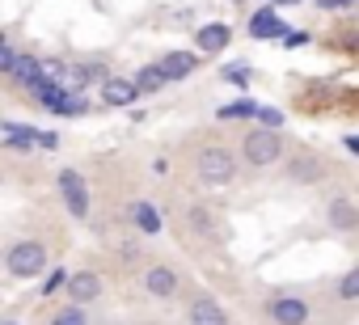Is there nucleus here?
<instances>
[{
  "label": "nucleus",
  "instance_id": "f257e3e1",
  "mask_svg": "<svg viewBox=\"0 0 359 325\" xmlns=\"http://www.w3.org/2000/svg\"><path fill=\"white\" fill-rule=\"evenodd\" d=\"M262 317L271 325H313L317 321V300L300 287H275L262 296Z\"/></svg>",
  "mask_w": 359,
  "mask_h": 325
},
{
  "label": "nucleus",
  "instance_id": "f03ea898",
  "mask_svg": "<svg viewBox=\"0 0 359 325\" xmlns=\"http://www.w3.org/2000/svg\"><path fill=\"white\" fill-rule=\"evenodd\" d=\"M237 152L229 148V144H203L199 152H195V178H199V186H208V191H220V186H229V182H237Z\"/></svg>",
  "mask_w": 359,
  "mask_h": 325
},
{
  "label": "nucleus",
  "instance_id": "7ed1b4c3",
  "mask_svg": "<svg viewBox=\"0 0 359 325\" xmlns=\"http://www.w3.org/2000/svg\"><path fill=\"white\" fill-rule=\"evenodd\" d=\"M241 160L250 170H271V165H283L287 160V144H283V131L275 127H250L241 135Z\"/></svg>",
  "mask_w": 359,
  "mask_h": 325
},
{
  "label": "nucleus",
  "instance_id": "20e7f679",
  "mask_svg": "<svg viewBox=\"0 0 359 325\" xmlns=\"http://www.w3.org/2000/svg\"><path fill=\"white\" fill-rule=\"evenodd\" d=\"M140 287H144V296L152 300V304H173L177 296H182V270H177L169 258H152V262H144V270H140Z\"/></svg>",
  "mask_w": 359,
  "mask_h": 325
},
{
  "label": "nucleus",
  "instance_id": "39448f33",
  "mask_svg": "<svg viewBox=\"0 0 359 325\" xmlns=\"http://www.w3.org/2000/svg\"><path fill=\"white\" fill-rule=\"evenodd\" d=\"M43 270H47V245L39 237H22L5 249V275L9 279L22 283V279H39Z\"/></svg>",
  "mask_w": 359,
  "mask_h": 325
},
{
  "label": "nucleus",
  "instance_id": "423d86ee",
  "mask_svg": "<svg viewBox=\"0 0 359 325\" xmlns=\"http://www.w3.org/2000/svg\"><path fill=\"white\" fill-rule=\"evenodd\" d=\"M55 191H60V203H64V212H68L72 220H89V212H93V191H89V182H85L81 170L64 165V170L55 174Z\"/></svg>",
  "mask_w": 359,
  "mask_h": 325
},
{
  "label": "nucleus",
  "instance_id": "0eeeda50",
  "mask_svg": "<svg viewBox=\"0 0 359 325\" xmlns=\"http://www.w3.org/2000/svg\"><path fill=\"white\" fill-rule=\"evenodd\" d=\"M283 178H287L292 186H321V182L330 178V160H325L321 152H313V148H296V152H287V160H283Z\"/></svg>",
  "mask_w": 359,
  "mask_h": 325
},
{
  "label": "nucleus",
  "instance_id": "6e6552de",
  "mask_svg": "<svg viewBox=\"0 0 359 325\" xmlns=\"http://www.w3.org/2000/svg\"><path fill=\"white\" fill-rule=\"evenodd\" d=\"M321 224H325L330 233H338V237L359 233V199H355L351 191L325 195V203H321Z\"/></svg>",
  "mask_w": 359,
  "mask_h": 325
},
{
  "label": "nucleus",
  "instance_id": "1a4fd4ad",
  "mask_svg": "<svg viewBox=\"0 0 359 325\" xmlns=\"http://www.w3.org/2000/svg\"><path fill=\"white\" fill-rule=\"evenodd\" d=\"M187 325H233V317H229V308L220 304V296H212V291H191V300H187Z\"/></svg>",
  "mask_w": 359,
  "mask_h": 325
},
{
  "label": "nucleus",
  "instance_id": "9d476101",
  "mask_svg": "<svg viewBox=\"0 0 359 325\" xmlns=\"http://www.w3.org/2000/svg\"><path fill=\"white\" fill-rule=\"evenodd\" d=\"M182 220H187V233H191V237H199V241H208V245H220V241H224V224H220V216H216L208 203H187Z\"/></svg>",
  "mask_w": 359,
  "mask_h": 325
},
{
  "label": "nucleus",
  "instance_id": "9b49d317",
  "mask_svg": "<svg viewBox=\"0 0 359 325\" xmlns=\"http://www.w3.org/2000/svg\"><path fill=\"white\" fill-rule=\"evenodd\" d=\"M102 296H106V279L97 270H89V266L72 270L68 283H64V300H72V304H97Z\"/></svg>",
  "mask_w": 359,
  "mask_h": 325
},
{
  "label": "nucleus",
  "instance_id": "f8f14e48",
  "mask_svg": "<svg viewBox=\"0 0 359 325\" xmlns=\"http://www.w3.org/2000/svg\"><path fill=\"white\" fill-rule=\"evenodd\" d=\"M229 43H233V26L229 22H208V26L195 30V51L199 55H224Z\"/></svg>",
  "mask_w": 359,
  "mask_h": 325
},
{
  "label": "nucleus",
  "instance_id": "ddd939ff",
  "mask_svg": "<svg viewBox=\"0 0 359 325\" xmlns=\"http://www.w3.org/2000/svg\"><path fill=\"white\" fill-rule=\"evenodd\" d=\"M250 39H258V43H271V39H287V22L279 18V9H258L254 18H250Z\"/></svg>",
  "mask_w": 359,
  "mask_h": 325
},
{
  "label": "nucleus",
  "instance_id": "4468645a",
  "mask_svg": "<svg viewBox=\"0 0 359 325\" xmlns=\"http://www.w3.org/2000/svg\"><path fill=\"white\" fill-rule=\"evenodd\" d=\"M5 148L9 152H34V148H43V131L39 127H30V123H13V118H5Z\"/></svg>",
  "mask_w": 359,
  "mask_h": 325
},
{
  "label": "nucleus",
  "instance_id": "2eb2a0df",
  "mask_svg": "<svg viewBox=\"0 0 359 325\" xmlns=\"http://www.w3.org/2000/svg\"><path fill=\"white\" fill-rule=\"evenodd\" d=\"M127 216H131V224H135L140 237H161V233H165V220H161V212L152 207V199H131Z\"/></svg>",
  "mask_w": 359,
  "mask_h": 325
},
{
  "label": "nucleus",
  "instance_id": "dca6fc26",
  "mask_svg": "<svg viewBox=\"0 0 359 325\" xmlns=\"http://www.w3.org/2000/svg\"><path fill=\"white\" fill-rule=\"evenodd\" d=\"M199 60H203L199 51H169V55H161L156 64H161V72H165V76H169V85H173V81L195 76V72H199Z\"/></svg>",
  "mask_w": 359,
  "mask_h": 325
},
{
  "label": "nucleus",
  "instance_id": "f3484780",
  "mask_svg": "<svg viewBox=\"0 0 359 325\" xmlns=\"http://www.w3.org/2000/svg\"><path fill=\"white\" fill-rule=\"evenodd\" d=\"M135 97H144V93L135 89V81H127V76H106V81H102V102H106V106L123 110V106H135Z\"/></svg>",
  "mask_w": 359,
  "mask_h": 325
},
{
  "label": "nucleus",
  "instance_id": "a211bd4d",
  "mask_svg": "<svg viewBox=\"0 0 359 325\" xmlns=\"http://www.w3.org/2000/svg\"><path fill=\"white\" fill-rule=\"evenodd\" d=\"M51 76H55L60 85L76 89V93H81V89H85V85H89L93 76H102V81H106V72H97V68H85V64H60V68H55Z\"/></svg>",
  "mask_w": 359,
  "mask_h": 325
},
{
  "label": "nucleus",
  "instance_id": "6ab92c4d",
  "mask_svg": "<svg viewBox=\"0 0 359 325\" xmlns=\"http://www.w3.org/2000/svg\"><path fill=\"white\" fill-rule=\"evenodd\" d=\"M47 325H93V317H89V304H72V300H64V304L47 317Z\"/></svg>",
  "mask_w": 359,
  "mask_h": 325
},
{
  "label": "nucleus",
  "instance_id": "aec40b11",
  "mask_svg": "<svg viewBox=\"0 0 359 325\" xmlns=\"http://www.w3.org/2000/svg\"><path fill=\"white\" fill-rule=\"evenodd\" d=\"M131 81H135V89H140L144 97H148V93H161V89L169 85V76L161 72V64H144V68H140Z\"/></svg>",
  "mask_w": 359,
  "mask_h": 325
},
{
  "label": "nucleus",
  "instance_id": "412c9836",
  "mask_svg": "<svg viewBox=\"0 0 359 325\" xmlns=\"http://www.w3.org/2000/svg\"><path fill=\"white\" fill-rule=\"evenodd\" d=\"M47 76V68H43V60H34V55H22L18 60V72H13V81L18 85H26V89H34L39 81Z\"/></svg>",
  "mask_w": 359,
  "mask_h": 325
},
{
  "label": "nucleus",
  "instance_id": "4be33fe9",
  "mask_svg": "<svg viewBox=\"0 0 359 325\" xmlns=\"http://www.w3.org/2000/svg\"><path fill=\"white\" fill-rule=\"evenodd\" d=\"M334 296H338L342 304H359V262L346 266V275L334 283Z\"/></svg>",
  "mask_w": 359,
  "mask_h": 325
},
{
  "label": "nucleus",
  "instance_id": "5701e85b",
  "mask_svg": "<svg viewBox=\"0 0 359 325\" xmlns=\"http://www.w3.org/2000/svg\"><path fill=\"white\" fill-rule=\"evenodd\" d=\"M258 102L250 97V93H241L237 102H229V106H220V118H258Z\"/></svg>",
  "mask_w": 359,
  "mask_h": 325
},
{
  "label": "nucleus",
  "instance_id": "b1692460",
  "mask_svg": "<svg viewBox=\"0 0 359 325\" xmlns=\"http://www.w3.org/2000/svg\"><path fill=\"white\" fill-rule=\"evenodd\" d=\"M229 85H237V89H250V81H254V68L250 64H224V72H220Z\"/></svg>",
  "mask_w": 359,
  "mask_h": 325
},
{
  "label": "nucleus",
  "instance_id": "393cba45",
  "mask_svg": "<svg viewBox=\"0 0 359 325\" xmlns=\"http://www.w3.org/2000/svg\"><path fill=\"white\" fill-rule=\"evenodd\" d=\"M114 254H118V262H123V266H140V262H144V245H140L135 237L118 241V249H114Z\"/></svg>",
  "mask_w": 359,
  "mask_h": 325
},
{
  "label": "nucleus",
  "instance_id": "a878e982",
  "mask_svg": "<svg viewBox=\"0 0 359 325\" xmlns=\"http://www.w3.org/2000/svg\"><path fill=\"white\" fill-rule=\"evenodd\" d=\"M18 47H13V39H5V47H0V72H5V76H13L18 72Z\"/></svg>",
  "mask_w": 359,
  "mask_h": 325
},
{
  "label": "nucleus",
  "instance_id": "bb28decb",
  "mask_svg": "<svg viewBox=\"0 0 359 325\" xmlns=\"http://www.w3.org/2000/svg\"><path fill=\"white\" fill-rule=\"evenodd\" d=\"M258 123H262V127H275V131H283L287 114H283V110H275V106H262V110H258Z\"/></svg>",
  "mask_w": 359,
  "mask_h": 325
},
{
  "label": "nucleus",
  "instance_id": "cd10ccee",
  "mask_svg": "<svg viewBox=\"0 0 359 325\" xmlns=\"http://www.w3.org/2000/svg\"><path fill=\"white\" fill-rule=\"evenodd\" d=\"M64 283H68V270H55V275H47V283H43V296H55Z\"/></svg>",
  "mask_w": 359,
  "mask_h": 325
},
{
  "label": "nucleus",
  "instance_id": "c85d7f7f",
  "mask_svg": "<svg viewBox=\"0 0 359 325\" xmlns=\"http://www.w3.org/2000/svg\"><path fill=\"white\" fill-rule=\"evenodd\" d=\"M359 0H317V9H325V13H342V9H355Z\"/></svg>",
  "mask_w": 359,
  "mask_h": 325
},
{
  "label": "nucleus",
  "instance_id": "c756f323",
  "mask_svg": "<svg viewBox=\"0 0 359 325\" xmlns=\"http://www.w3.org/2000/svg\"><path fill=\"white\" fill-rule=\"evenodd\" d=\"M309 43H313V34H309V30H292V34L283 39V47H292V51H296V47H309Z\"/></svg>",
  "mask_w": 359,
  "mask_h": 325
},
{
  "label": "nucleus",
  "instance_id": "7c9ffc66",
  "mask_svg": "<svg viewBox=\"0 0 359 325\" xmlns=\"http://www.w3.org/2000/svg\"><path fill=\"white\" fill-rule=\"evenodd\" d=\"M152 178H169V156H152Z\"/></svg>",
  "mask_w": 359,
  "mask_h": 325
},
{
  "label": "nucleus",
  "instance_id": "2f4dec72",
  "mask_svg": "<svg viewBox=\"0 0 359 325\" xmlns=\"http://www.w3.org/2000/svg\"><path fill=\"white\" fill-rule=\"evenodd\" d=\"M346 152H355V156H359V135H346Z\"/></svg>",
  "mask_w": 359,
  "mask_h": 325
},
{
  "label": "nucleus",
  "instance_id": "473e14b6",
  "mask_svg": "<svg viewBox=\"0 0 359 325\" xmlns=\"http://www.w3.org/2000/svg\"><path fill=\"white\" fill-rule=\"evenodd\" d=\"M287 5H296V0H271V9H287Z\"/></svg>",
  "mask_w": 359,
  "mask_h": 325
},
{
  "label": "nucleus",
  "instance_id": "72a5a7b5",
  "mask_svg": "<svg viewBox=\"0 0 359 325\" xmlns=\"http://www.w3.org/2000/svg\"><path fill=\"white\" fill-rule=\"evenodd\" d=\"M5 325H18V321H5Z\"/></svg>",
  "mask_w": 359,
  "mask_h": 325
}]
</instances>
